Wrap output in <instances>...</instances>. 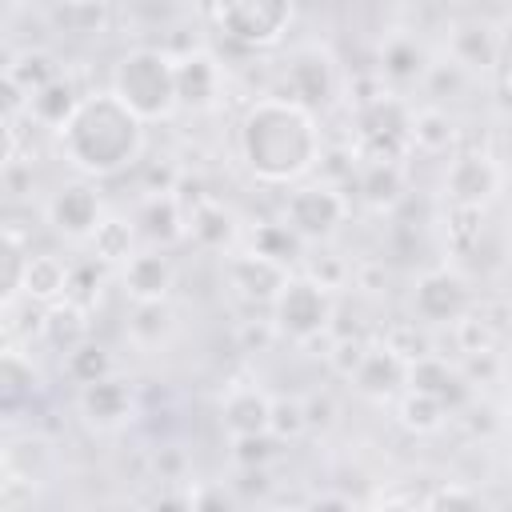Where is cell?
Instances as JSON below:
<instances>
[{"mask_svg": "<svg viewBox=\"0 0 512 512\" xmlns=\"http://www.w3.org/2000/svg\"><path fill=\"white\" fill-rule=\"evenodd\" d=\"M80 412L96 428H116L132 412V388L120 376H100L92 384H80Z\"/></svg>", "mask_w": 512, "mask_h": 512, "instance_id": "obj_15", "label": "cell"}, {"mask_svg": "<svg viewBox=\"0 0 512 512\" xmlns=\"http://www.w3.org/2000/svg\"><path fill=\"white\" fill-rule=\"evenodd\" d=\"M368 348H372V344H368L364 336H336V344H332V352H328L332 372H336V376H344V380H352V376H356V368L364 364Z\"/></svg>", "mask_w": 512, "mask_h": 512, "instance_id": "obj_38", "label": "cell"}, {"mask_svg": "<svg viewBox=\"0 0 512 512\" xmlns=\"http://www.w3.org/2000/svg\"><path fill=\"white\" fill-rule=\"evenodd\" d=\"M172 332V312L164 300H148V304H136L132 308V320H128V336L140 344V348H156L160 340H168Z\"/></svg>", "mask_w": 512, "mask_h": 512, "instance_id": "obj_32", "label": "cell"}, {"mask_svg": "<svg viewBox=\"0 0 512 512\" xmlns=\"http://www.w3.org/2000/svg\"><path fill=\"white\" fill-rule=\"evenodd\" d=\"M348 216V200L336 184H304L288 192L284 220L304 236V240H324L332 236Z\"/></svg>", "mask_w": 512, "mask_h": 512, "instance_id": "obj_7", "label": "cell"}, {"mask_svg": "<svg viewBox=\"0 0 512 512\" xmlns=\"http://www.w3.org/2000/svg\"><path fill=\"white\" fill-rule=\"evenodd\" d=\"M456 144V124L444 108H420L412 112V148L428 152V156H440Z\"/></svg>", "mask_w": 512, "mask_h": 512, "instance_id": "obj_27", "label": "cell"}, {"mask_svg": "<svg viewBox=\"0 0 512 512\" xmlns=\"http://www.w3.org/2000/svg\"><path fill=\"white\" fill-rule=\"evenodd\" d=\"M280 436L272 432H252V436H232V456L240 468H252V464H268L280 456Z\"/></svg>", "mask_w": 512, "mask_h": 512, "instance_id": "obj_36", "label": "cell"}, {"mask_svg": "<svg viewBox=\"0 0 512 512\" xmlns=\"http://www.w3.org/2000/svg\"><path fill=\"white\" fill-rule=\"evenodd\" d=\"M308 276H312V280H320L324 288H340V284H344V268H340V264H336L332 256L316 260V264L308 268Z\"/></svg>", "mask_w": 512, "mask_h": 512, "instance_id": "obj_45", "label": "cell"}, {"mask_svg": "<svg viewBox=\"0 0 512 512\" xmlns=\"http://www.w3.org/2000/svg\"><path fill=\"white\" fill-rule=\"evenodd\" d=\"M4 76H8L12 84H20V88L32 96L36 88H44L48 80H56L60 72H56V60H52L44 48H24V52H16V56L8 60Z\"/></svg>", "mask_w": 512, "mask_h": 512, "instance_id": "obj_29", "label": "cell"}, {"mask_svg": "<svg viewBox=\"0 0 512 512\" xmlns=\"http://www.w3.org/2000/svg\"><path fill=\"white\" fill-rule=\"evenodd\" d=\"M240 160L264 184H292L320 160V128L288 96L256 100L240 120Z\"/></svg>", "mask_w": 512, "mask_h": 512, "instance_id": "obj_1", "label": "cell"}, {"mask_svg": "<svg viewBox=\"0 0 512 512\" xmlns=\"http://www.w3.org/2000/svg\"><path fill=\"white\" fill-rule=\"evenodd\" d=\"M452 60L464 68V72H492L496 60H500V40L488 24L472 20V24H460L452 32Z\"/></svg>", "mask_w": 512, "mask_h": 512, "instance_id": "obj_22", "label": "cell"}, {"mask_svg": "<svg viewBox=\"0 0 512 512\" xmlns=\"http://www.w3.org/2000/svg\"><path fill=\"white\" fill-rule=\"evenodd\" d=\"M336 400H332V392H312V396H304V416H308V428H332L336 424Z\"/></svg>", "mask_w": 512, "mask_h": 512, "instance_id": "obj_44", "label": "cell"}, {"mask_svg": "<svg viewBox=\"0 0 512 512\" xmlns=\"http://www.w3.org/2000/svg\"><path fill=\"white\" fill-rule=\"evenodd\" d=\"M228 284L236 288L240 300L272 308L280 288L288 284V264H280L272 256H260V252H244V256L228 260Z\"/></svg>", "mask_w": 512, "mask_h": 512, "instance_id": "obj_10", "label": "cell"}, {"mask_svg": "<svg viewBox=\"0 0 512 512\" xmlns=\"http://www.w3.org/2000/svg\"><path fill=\"white\" fill-rule=\"evenodd\" d=\"M408 388L436 396L448 412L468 400V380H464L460 372H452L448 360H440V356H432V352H424V356H416V360L408 364Z\"/></svg>", "mask_w": 512, "mask_h": 512, "instance_id": "obj_16", "label": "cell"}, {"mask_svg": "<svg viewBox=\"0 0 512 512\" xmlns=\"http://www.w3.org/2000/svg\"><path fill=\"white\" fill-rule=\"evenodd\" d=\"M88 244H92V256L96 260H104V264H128L132 244H136V228L128 220H120V216H104L96 224V232L88 236Z\"/></svg>", "mask_w": 512, "mask_h": 512, "instance_id": "obj_28", "label": "cell"}, {"mask_svg": "<svg viewBox=\"0 0 512 512\" xmlns=\"http://www.w3.org/2000/svg\"><path fill=\"white\" fill-rule=\"evenodd\" d=\"M216 28L240 48H272L292 24V0H208Z\"/></svg>", "mask_w": 512, "mask_h": 512, "instance_id": "obj_4", "label": "cell"}, {"mask_svg": "<svg viewBox=\"0 0 512 512\" xmlns=\"http://www.w3.org/2000/svg\"><path fill=\"white\" fill-rule=\"evenodd\" d=\"M268 432H272V436H280V440H296L300 432H308L304 400H296V396H280V400H272V420H268Z\"/></svg>", "mask_w": 512, "mask_h": 512, "instance_id": "obj_37", "label": "cell"}, {"mask_svg": "<svg viewBox=\"0 0 512 512\" xmlns=\"http://www.w3.org/2000/svg\"><path fill=\"white\" fill-rule=\"evenodd\" d=\"M220 420L232 436H252V432H268L272 420V400L256 388V384H236L224 400H220Z\"/></svg>", "mask_w": 512, "mask_h": 512, "instance_id": "obj_18", "label": "cell"}, {"mask_svg": "<svg viewBox=\"0 0 512 512\" xmlns=\"http://www.w3.org/2000/svg\"><path fill=\"white\" fill-rule=\"evenodd\" d=\"M136 224L152 244H176L180 236H188V208L176 192H148L136 212Z\"/></svg>", "mask_w": 512, "mask_h": 512, "instance_id": "obj_17", "label": "cell"}, {"mask_svg": "<svg viewBox=\"0 0 512 512\" xmlns=\"http://www.w3.org/2000/svg\"><path fill=\"white\" fill-rule=\"evenodd\" d=\"M352 384H356L364 396H372V400H388L400 384H408V360L396 356L388 344L368 348V356H364V364L356 368Z\"/></svg>", "mask_w": 512, "mask_h": 512, "instance_id": "obj_19", "label": "cell"}, {"mask_svg": "<svg viewBox=\"0 0 512 512\" xmlns=\"http://www.w3.org/2000/svg\"><path fill=\"white\" fill-rule=\"evenodd\" d=\"M100 220V196L92 184H64L48 200V224L68 240H88Z\"/></svg>", "mask_w": 512, "mask_h": 512, "instance_id": "obj_12", "label": "cell"}, {"mask_svg": "<svg viewBox=\"0 0 512 512\" xmlns=\"http://www.w3.org/2000/svg\"><path fill=\"white\" fill-rule=\"evenodd\" d=\"M380 68H384V76H392V80H416V76L428 72V56H424V48H420L412 36H396V40L384 44Z\"/></svg>", "mask_w": 512, "mask_h": 512, "instance_id": "obj_30", "label": "cell"}, {"mask_svg": "<svg viewBox=\"0 0 512 512\" xmlns=\"http://www.w3.org/2000/svg\"><path fill=\"white\" fill-rule=\"evenodd\" d=\"M284 96L296 100L308 112L332 104V96H336V64H332V56L324 48H316V44L296 48L288 68H284Z\"/></svg>", "mask_w": 512, "mask_h": 512, "instance_id": "obj_8", "label": "cell"}, {"mask_svg": "<svg viewBox=\"0 0 512 512\" xmlns=\"http://www.w3.org/2000/svg\"><path fill=\"white\" fill-rule=\"evenodd\" d=\"M356 128H360V152L364 160H404L412 148V108L388 92L356 108Z\"/></svg>", "mask_w": 512, "mask_h": 512, "instance_id": "obj_6", "label": "cell"}, {"mask_svg": "<svg viewBox=\"0 0 512 512\" xmlns=\"http://www.w3.org/2000/svg\"><path fill=\"white\" fill-rule=\"evenodd\" d=\"M124 292L136 300V304H148V300H168L172 284H176V268L164 252H132L128 264H124Z\"/></svg>", "mask_w": 512, "mask_h": 512, "instance_id": "obj_14", "label": "cell"}, {"mask_svg": "<svg viewBox=\"0 0 512 512\" xmlns=\"http://www.w3.org/2000/svg\"><path fill=\"white\" fill-rule=\"evenodd\" d=\"M56 20L68 28V32H96L104 24V4L100 0H72L56 12Z\"/></svg>", "mask_w": 512, "mask_h": 512, "instance_id": "obj_40", "label": "cell"}, {"mask_svg": "<svg viewBox=\"0 0 512 512\" xmlns=\"http://www.w3.org/2000/svg\"><path fill=\"white\" fill-rule=\"evenodd\" d=\"M508 416H512V396H508Z\"/></svg>", "mask_w": 512, "mask_h": 512, "instance_id": "obj_47", "label": "cell"}, {"mask_svg": "<svg viewBox=\"0 0 512 512\" xmlns=\"http://www.w3.org/2000/svg\"><path fill=\"white\" fill-rule=\"evenodd\" d=\"M44 340L56 344L60 352H72L76 344L88 340V308L64 300V304H52L48 308V320H44Z\"/></svg>", "mask_w": 512, "mask_h": 512, "instance_id": "obj_26", "label": "cell"}, {"mask_svg": "<svg viewBox=\"0 0 512 512\" xmlns=\"http://www.w3.org/2000/svg\"><path fill=\"white\" fill-rule=\"evenodd\" d=\"M188 236L208 252H224L236 240V216L216 200H200L188 212Z\"/></svg>", "mask_w": 512, "mask_h": 512, "instance_id": "obj_23", "label": "cell"}, {"mask_svg": "<svg viewBox=\"0 0 512 512\" xmlns=\"http://www.w3.org/2000/svg\"><path fill=\"white\" fill-rule=\"evenodd\" d=\"M412 308H416L420 324H456L472 308V292L456 272L436 268V272H424L416 280Z\"/></svg>", "mask_w": 512, "mask_h": 512, "instance_id": "obj_9", "label": "cell"}, {"mask_svg": "<svg viewBox=\"0 0 512 512\" xmlns=\"http://www.w3.org/2000/svg\"><path fill=\"white\" fill-rule=\"evenodd\" d=\"M452 220H456V224H448L452 244H456V248H472V244L480 240V220H484V212H480V208H468V204H452Z\"/></svg>", "mask_w": 512, "mask_h": 512, "instance_id": "obj_41", "label": "cell"}, {"mask_svg": "<svg viewBox=\"0 0 512 512\" xmlns=\"http://www.w3.org/2000/svg\"><path fill=\"white\" fill-rule=\"evenodd\" d=\"M68 264L60 256H32L28 260V276H24V296L40 300V304H56L68 292Z\"/></svg>", "mask_w": 512, "mask_h": 512, "instance_id": "obj_24", "label": "cell"}, {"mask_svg": "<svg viewBox=\"0 0 512 512\" xmlns=\"http://www.w3.org/2000/svg\"><path fill=\"white\" fill-rule=\"evenodd\" d=\"M424 504H428V508H444V504H464V508H476V504H480V496L460 492V488H440V492H432Z\"/></svg>", "mask_w": 512, "mask_h": 512, "instance_id": "obj_46", "label": "cell"}, {"mask_svg": "<svg viewBox=\"0 0 512 512\" xmlns=\"http://www.w3.org/2000/svg\"><path fill=\"white\" fill-rule=\"evenodd\" d=\"M112 92L144 124L148 120H168L180 108V100H176V60L164 56L160 48H132L112 68Z\"/></svg>", "mask_w": 512, "mask_h": 512, "instance_id": "obj_3", "label": "cell"}, {"mask_svg": "<svg viewBox=\"0 0 512 512\" xmlns=\"http://www.w3.org/2000/svg\"><path fill=\"white\" fill-rule=\"evenodd\" d=\"M332 316H336L332 288H324L312 276H288V284L280 288V296L272 304L276 332L288 336V340H296V344H308L320 332H328L332 328Z\"/></svg>", "mask_w": 512, "mask_h": 512, "instance_id": "obj_5", "label": "cell"}, {"mask_svg": "<svg viewBox=\"0 0 512 512\" xmlns=\"http://www.w3.org/2000/svg\"><path fill=\"white\" fill-rule=\"evenodd\" d=\"M508 88H512V68H508Z\"/></svg>", "mask_w": 512, "mask_h": 512, "instance_id": "obj_48", "label": "cell"}, {"mask_svg": "<svg viewBox=\"0 0 512 512\" xmlns=\"http://www.w3.org/2000/svg\"><path fill=\"white\" fill-rule=\"evenodd\" d=\"M456 340H460V352H468V356H476V352H492V340H496V332L488 328V320L484 316H472V312H464L456 324Z\"/></svg>", "mask_w": 512, "mask_h": 512, "instance_id": "obj_39", "label": "cell"}, {"mask_svg": "<svg viewBox=\"0 0 512 512\" xmlns=\"http://www.w3.org/2000/svg\"><path fill=\"white\" fill-rule=\"evenodd\" d=\"M500 188V168L480 152H460L444 172V192L452 204L484 208Z\"/></svg>", "mask_w": 512, "mask_h": 512, "instance_id": "obj_11", "label": "cell"}, {"mask_svg": "<svg viewBox=\"0 0 512 512\" xmlns=\"http://www.w3.org/2000/svg\"><path fill=\"white\" fill-rule=\"evenodd\" d=\"M100 284V276H96V264L88 260V264H76L72 272H68V292H64V300H72V304H80V308H92V300H96V288Z\"/></svg>", "mask_w": 512, "mask_h": 512, "instance_id": "obj_42", "label": "cell"}, {"mask_svg": "<svg viewBox=\"0 0 512 512\" xmlns=\"http://www.w3.org/2000/svg\"><path fill=\"white\" fill-rule=\"evenodd\" d=\"M0 256H4V288H0V300H4V304H16V300L24 296V276H28L32 252L24 248V240H20L12 228H4Z\"/></svg>", "mask_w": 512, "mask_h": 512, "instance_id": "obj_33", "label": "cell"}, {"mask_svg": "<svg viewBox=\"0 0 512 512\" xmlns=\"http://www.w3.org/2000/svg\"><path fill=\"white\" fill-rule=\"evenodd\" d=\"M64 368H68V376H72L76 384H92V380H100V376H112V356H108V348L84 340V344H76V348L68 352Z\"/></svg>", "mask_w": 512, "mask_h": 512, "instance_id": "obj_35", "label": "cell"}, {"mask_svg": "<svg viewBox=\"0 0 512 512\" xmlns=\"http://www.w3.org/2000/svg\"><path fill=\"white\" fill-rule=\"evenodd\" d=\"M60 152L84 176H116L144 152V120L112 88L92 92L60 128Z\"/></svg>", "mask_w": 512, "mask_h": 512, "instance_id": "obj_2", "label": "cell"}, {"mask_svg": "<svg viewBox=\"0 0 512 512\" xmlns=\"http://www.w3.org/2000/svg\"><path fill=\"white\" fill-rule=\"evenodd\" d=\"M384 344H388L396 356H404L408 364H412L416 356H424V352H428V340L420 336V328H416V324H396V328H388V332H384Z\"/></svg>", "mask_w": 512, "mask_h": 512, "instance_id": "obj_43", "label": "cell"}, {"mask_svg": "<svg viewBox=\"0 0 512 512\" xmlns=\"http://www.w3.org/2000/svg\"><path fill=\"white\" fill-rule=\"evenodd\" d=\"M360 196L372 208H392L404 196V168L396 160H368L360 176Z\"/></svg>", "mask_w": 512, "mask_h": 512, "instance_id": "obj_25", "label": "cell"}, {"mask_svg": "<svg viewBox=\"0 0 512 512\" xmlns=\"http://www.w3.org/2000/svg\"><path fill=\"white\" fill-rule=\"evenodd\" d=\"M80 92H76V84L72 80H64V76H56V80H48L44 88H36L32 96H28V120L32 124H40V128H64L68 120H72V112L80 108Z\"/></svg>", "mask_w": 512, "mask_h": 512, "instance_id": "obj_21", "label": "cell"}, {"mask_svg": "<svg viewBox=\"0 0 512 512\" xmlns=\"http://www.w3.org/2000/svg\"><path fill=\"white\" fill-rule=\"evenodd\" d=\"M300 248H304V236H300L288 220L260 224V228L252 232V252L272 256V260H280V264H292V260L300 256Z\"/></svg>", "mask_w": 512, "mask_h": 512, "instance_id": "obj_31", "label": "cell"}, {"mask_svg": "<svg viewBox=\"0 0 512 512\" xmlns=\"http://www.w3.org/2000/svg\"><path fill=\"white\" fill-rule=\"evenodd\" d=\"M40 392V372L32 368V360L20 348H4L0 356V408L4 416H16L24 404H32V396Z\"/></svg>", "mask_w": 512, "mask_h": 512, "instance_id": "obj_20", "label": "cell"}, {"mask_svg": "<svg viewBox=\"0 0 512 512\" xmlns=\"http://www.w3.org/2000/svg\"><path fill=\"white\" fill-rule=\"evenodd\" d=\"M176 100L180 108H192V112H204L220 100V64L216 56L208 52H184L176 60Z\"/></svg>", "mask_w": 512, "mask_h": 512, "instance_id": "obj_13", "label": "cell"}, {"mask_svg": "<svg viewBox=\"0 0 512 512\" xmlns=\"http://www.w3.org/2000/svg\"><path fill=\"white\" fill-rule=\"evenodd\" d=\"M444 416H448V408L428 392L408 388V396L400 400V424L412 428V432H436L444 424Z\"/></svg>", "mask_w": 512, "mask_h": 512, "instance_id": "obj_34", "label": "cell"}]
</instances>
